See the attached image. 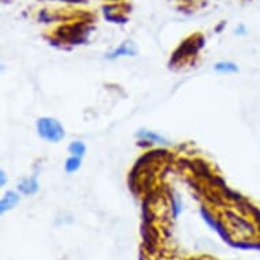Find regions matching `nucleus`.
Instances as JSON below:
<instances>
[{"label":"nucleus","mask_w":260,"mask_h":260,"mask_svg":"<svg viewBox=\"0 0 260 260\" xmlns=\"http://www.w3.org/2000/svg\"><path fill=\"white\" fill-rule=\"evenodd\" d=\"M37 134L43 141L48 143H59L66 137V129L59 120L53 117H40L37 120Z\"/></svg>","instance_id":"f257e3e1"},{"label":"nucleus","mask_w":260,"mask_h":260,"mask_svg":"<svg viewBox=\"0 0 260 260\" xmlns=\"http://www.w3.org/2000/svg\"><path fill=\"white\" fill-rule=\"evenodd\" d=\"M17 189L19 191V193L22 195H26V197H31L37 193L40 189L39 180L36 176H30V177H25L22 179L17 185Z\"/></svg>","instance_id":"f03ea898"},{"label":"nucleus","mask_w":260,"mask_h":260,"mask_svg":"<svg viewBox=\"0 0 260 260\" xmlns=\"http://www.w3.org/2000/svg\"><path fill=\"white\" fill-rule=\"evenodd\" d=\"M21 201V197H19V193L15 191H9L6 192L5 197L2 198V202H0V211L2 214H5L6 211H10V210H13L15 206L19 203Z\"/></svg>","instance_id":"7ed1b4c3"},{"label":"nucleus","mask_w":260,"mask_h":260,"mask_svg":"<svg viewBox=\"0 0 260 260\" xmlns=\"http://www.w3.org/2000/svg\"><path fill=\"white\" fill-rule=\"evenodd\" d=\"M135 53H137V48L134 47V44L124 43L117 49L107 55V59L113 60L117 59V57H123V56H135Z\"/></svg>","instance_id":"20e7f679"},{"label":"nucleus","mask_w":260,"mask_h":260,"mask_svg":"<svg viewBox=\"0 0 260 260\" xmlns=\"http://www.w3.org/2000/svg\"><path fill=\"white\" fill-rule=\"evenodd\" d=\"M137 137L139 139H145V141H150L153 143H159V145H168L169 142L168 139L159 135L157 133H153V131H149V129H139L137 133Z\"/></svg>","instance_id":"39448f33"},{"label":"nucleus","mask_w":260,"mask_h":260,"mask_svg":"<svg viewBox=\"0 0 260 260\" xmlns=\"http://www.w3.org/2000/svg\"><path fill=\"white\" fill-rule=\"evenodd\" d=\"M214 70L219 74H236L239 73V66L233 61H218L214 64Z\"/></svg>","instance_id":"423d86ee"},{"label":"nucleus","mask_w":260,"mask_h":260,"mask_svg":"<svg viewBox=\"0 0 260 260\" xmlns=\"http://www.w3.org/2000/svg\"><path fill=\"white\" fill-rule=\"evenodd\" d=\"M82 167V158L75 157V155H70L67 161L64 164V169L67 173H75L81 169Z\"/></svg>","instance_id":"0eeeda50"},{"label":"nucleus","mask_w":260,"mask_h":260,"mask_svg":"<svg viewBox=\"0 0 260 260\" xmlns=\"http://www.w3.org/2000/svg\"><path fill=\"white\" fill-rule=\"evenodd\" d=\"M86 150H87V147H86V145L83 143V142L81 141H75V142H71L69 146V151L71 155H75V157H83L86 154Z\"/></svg>","instance_id":"6e6552de"},{"label":"nucleus","mask_w":260,"mask_h":260,"mask_svg":"<svg viewBox=\"0 0 260 260\" xmlns=\"http://www.w3.org/2000/svg\"><path fill=\"white\" fill-rule=\"evenodd\" d=\"M0 185H2V187H5L6 185V172L3 171V169L0 171Z\"/></svg>","instance_id":"1a4fd4ad"},{"label":"nucleus","mask_w":260,"mask_h":260,"mask_svg":"<svg viewBox=\"0 0 260 260\" xmlns=\"http://www.w3.org/2000/svg\"><path fill=\"white\" fill-rule=\"evenodd\" d=\"M236 33H237V35H245V27H244V26H240L239 29H236Z\"/></svg>","instance_id":"9d476101"}]
</instances>
